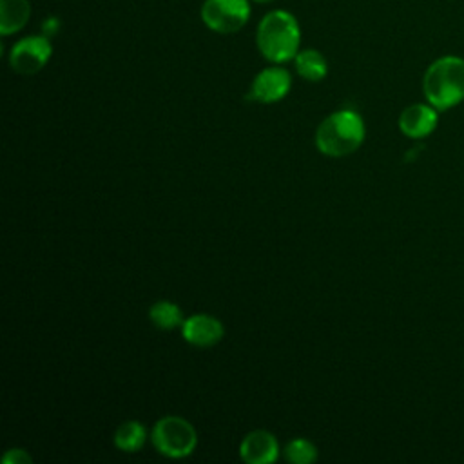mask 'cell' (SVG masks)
I'll list each match as a JSON object with an SVG mask.
<instances>
[{
  "label": "cell",
  "instance_id": "4fadbf2b",
  "mask_svg": "<svg viewBox=\"0 0 464 464\" xmlns=\"http://www.w3.org/2000/svg\"><path fill=\"white\" fill-rule=\"evenodd\" d=\"M150 323L160 330H172L176 326H181L185 317L178 304L170 301H158L149 310Z\"/></svg>",
  "mask_w": 464,
  "mask_h": 464
},
{
  "label": "cell",
  "instance_id": "5bb4252c",
  "mask_svg": "<svg viewBox=\"0 0 464 464\" xmlns=\"http://www.w3.org/2000/svg\"><path fill=\"white\" fill-rule=\"evenodd\" d=\"M147 431L145 426L138 420H127L123 424L118 426L116 433H114V444L121 450V451H138L143 442H145Z\"/></svg>",
  "mask_w": 464,
  "mask_h": 464
},
{
  "label": "cell",
  "instance_id": "5b68a950",
  "mask_svg": "<svg viewBox=\"0 0 464 464\" xmlns=\"http://www.w3.org/2000/svg\"><path fill=\"white\" fill-rule=\"evenodd\" d=\"M250 18L248 0H205L201 5L203 24L219 34L239 31Z\"/></svg>",
  "mask_w": 464,
  "mask_h": 464
},
{
  "label": "cell",
  "instance_id": "7c38bea8",
  "mask_svg": "<svg viewBox=\"0 0 464 464\" xmlns=\"http://www.w3.org/2000/svg\"><path fill=\"white\" fill-rule=\"evenodd\" d=\"M294 65L297 74L308 82H319L328 72V63L324 56L315 49L299 51L294 58Z\"/></svg>",
  "mask_w": 464,
  "mask_h": 464
},
{
  "label": "cell",
  "instance_id": "ba28073f",
  "mask_svg": "<svg viewBox=\"0 0 464 464\" xmlns=\"http://www.w3.org/2000/svg\"><path fill=\"white\" fill-rule=\"evenodd\" d=\"M181 334L187 343L199 348H208L221 341L225 328L221 321L208 314H194L183 321Z\"/></svg>",
  "mask_w": 464,
  "mask_h": 464
},
{
  "label": "cell",
  "instance_id": "277c9868",
  "mask_svg": "<svg viewBox=\"0 0 464 464\" xmlns=\"http://www.w3.org/2000/svg\"><path fill=\"white\" fill-rule=\"evenodd\" d=\"M154 448L170 459H183L190 455L198 444L194 426L178 415H167L160 419L152 428Z\"/></svg>",
  "mask_w": 464,
  "mask_h": 464
},
{
  "label": "cell",
  "instance_id": "8fae6325",
  "mask_svg": "<svg viewBox=\"0 0 464 464\" xmlns=\"http://www.w3.org/2000/svg\"><path fill=\"white\" fill-rule=\"evenodd\" d=\"M29 0H0V34L9 36L29 22Z\"/></svg>",
  "mask_w": 464,
  "mask_h": 464
},
{
  "label": "cell",
  "instance_id": "9c48e42d",
  "mask_svg": "<svg viewBox=\"0 0 464 464\" xmlns=\"http://www.w3.org/2000/svg\"><path fill=\"white\" fill-rule=\"evenodd\" d=\"M277 455L279 444L266 430H254L246 433L239 444V457L246 464H270Z\"/></svg>",
  "mask_w": 464,
  "mask_h": 464
},
{
  "label": "cell",
  "instance_id": "30bf717a",
  "mask_svg": "<svg viewBox=\"0 0 464 464\" xmlns=\"http://www.w3.org/2000/svg\"><path fill=\"white\" fill-rule=\"evenodd\" d=\"M439 123L437 109L430 103H413L399 116V129L404 136L419 140L435 130Z\"/></svg>",
  "mask_w": 464,
  "mask_h": 464
},
{
  "label": "cell",
  "instance_id": "52a82bcc",
  "mask_svg": "<svg viewBox=\"0 0 464 464\" xmlns=\"http://www.w3.org/2000/svg\"><path fill=\"white\" fill-rule=\"evenodd\" d=\"M290 85H292V78L286 69L277 65L266 67L259 71L252 80L250 92L246 98L261 103H274L286 96V92L290 91Z\"/></svg>",
  "mask_w": 464,
  "mask_h": 464
},
{
  "label": "cell",
  "instance_id": "e0dca14e",
  "mask_svg": "<svg viewBox=\"0 0 464 464\" xmlns=\"http://www.w3.org/2000/svg\"><path fill=\"white\" fill-rule=\"evenodd\" d=\"M254 2H259V4H268V2H274V0H254Z\"/></svg>",
  "mask_w": 464,
  "mask_h": 464
},
{
  "label": "cell",
  "instance_id": "2e32d148",
  "mask_svg": "<svg viewBox=\"0 0 464 464\" xmlns=\"http://www.w3.org/2000/svg\"><path fill=\"white\" fill-rule=\"evenodd\" d=\"M2 462L4 464H31L33 459H31V455L25 450L13 448V450L5 451V455L2 457Z\"/></svg>",
  "mask_w": 464,
  "mask_h": 464
},
{
  "label": "cell",
  "instance_id": "9a60e30c",
  "mask_svg": "<svg viewBox=\"0 0 464 464\" xmlns=\"http://www.w3.org/2000/svg\"><path fill=\"white\" fill-rule=\"evenodd\" d=\"M285 459L294 464H310L317 459V450L306 439H294L285 446Z\"/></svg>",
  "mask_w": 464,
  "mask_h": 464
},
{
  "label": "cell",
  "instance_id": "3957f363",
  "mask_svg": "<svg viewBox=\"0 0 464 464\" xmlns=\"http://www.w3.org/2000/svg\"><path fill=\"white\" fill-rule=\"evenodd\" d=\"M364 140V123L355 111L343 109L326 116L315 130V147L332 158L355 152Z\"/></svg>",
  "mask_w": 464,
  "mask_h": 464
},
{
  "label": "cell",
  "instance_id": "8992f818",
  "mask_svg": "<svg viewBox=\"0 0 464 464\" xmlns=\"http://www.w3.org/2000/svg\"><path fill=\"white\" fill-rule=\"evenodd\" d=\"M53 54V45L44 34H31L18 40L9 53V65L18 74H34L45 67Z\"/></svg>",
  "mask_w": 464,
  "mask_h": 464
},
{
  "label": "cell",
  "instance_id": "6da1fadb",
  "mask_svg": "<svg viewBox=\"0 0 464 464\" xmlns=\"http://www.w3.org/2000/svg\"><path fill=\"white\" fill-rule=\"evenodd\" d=\"M259 53L272 63H285L299 53L301 29L295 16L288 11L276 9L263 16L256 31Z\"/></svg>",
  "mask_w": 464,
  "mask_h": 464
},
{
  "label": "cell",
  "instance_id": "7a4b0ae2",
  "mask_svg": "<svg viewBox=\"0 0 464 464\" xmlns=\"http://www.w3.org/2000/svg\"><path fill=\"white\" fill-rule=\"evenodd\" d=\"M422 92L437 111H448L464 100V58L440 56L422 78Z\"/></svg>",
  "mask_w": 464,
  "mask_h": 464
}]
</instances>
